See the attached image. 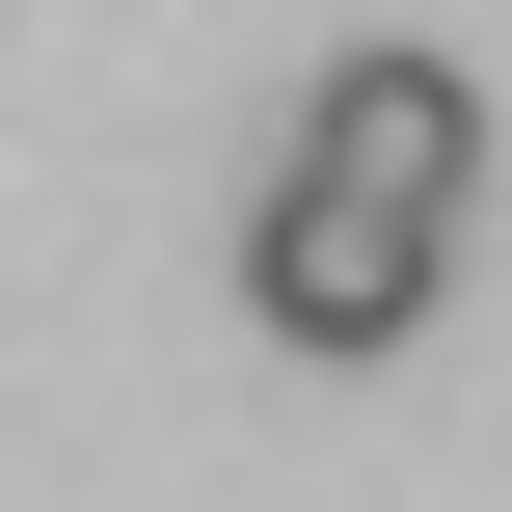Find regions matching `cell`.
Segmentation results:
<instances>
[{
	"label": "cell",
	"instance_id": "obj_1",
	"mask_svg": "<svg viewBox=\"0 0 512 512\" xmlns=\"http://www.w3.org/2000/svg\"><path fill=\"white\" fill-rule=\"evenodd\" d=\"M432 270H459V216H405V189H351V162H270V216H243V324H270V351H405Z\"/></svg>",
	"mask_w": 512,
	"mask_h": 512
},
{
	"label": "cell",
	"instance_id": "obj_2",
	"mask_svg": "<svg viewBox=\"0 0 512 512\" xmlns=\"http://www.w3.org/2000/svg\"><path fill=\"white\" fill-rule=\"evenodd\" d=\"M297 162H351V189H405V216H459V189H486V81H459V54H324V108H297Z\"/></svg>",
	"mask_w": 512,
	"mask_h": 512
}]
</instances>
